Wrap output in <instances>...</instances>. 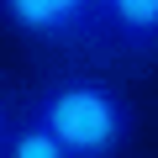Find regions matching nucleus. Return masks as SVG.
Returning a JSON list of instances; mask_svg holds the SVG:
<instances>
[{
    "label": "nucleus",
    "mask_w": 158,
    "mask_h": 158,
    "mask_svg": "<svg viewBox=\"0 0 158 158\" xmlns=\"http://www.w3.org/2000/svg\"><path fill=\"white\" fill-rule=\"evenodd\" d=\"M27 116L53 132L69 158H116L137 132L132 100L106 79H53L32 95Z\"/></svg>",
    "instance_id": "1"
},
{
    "label": "nucleus",
    "mask_w": 158,
    "mask_h": 158,
    "mask_svg": "<svg viewBox=\"0 0 158 158\" xmlns=\"http://www.w3.org/2000/svg\"><path fill=\"white\" fill-rule=\"evenodd\" d=\"M6 132H11V106H6V90H0V148H6Z\"/></svg>",
    "instance_id": "5"
},
{
    "label": "nucleus",
    "mask_w": 158,
    "mask_h": 158,
    "mask_svg": "<svg viewBox=\"0 0 158 158\" xmlns=\"http://www.w3.org/2000/svg\"><path fill=\"white\" fill-rule=\"evenodd\" d=\"M95 6H100V0H95Z\"/></svg>",
    "instance_id": "6"
},
{
    "label": "nucleus",
    "mask_w": 158,
    "mask_h": 158,
    "mask_svg": "<svg viewBox=\"0 0 158 158\" xmlns=\"http://www.w3.org/2000/svg\"><path fill=\"white\" fill-rule=\"evenodd\" d=\"M100 42L127 58H158V0H100Z\"/></svg>",
    "instance_id": "3"
},
{
    "label": "nucleus",
    "mask_w": 158,
    "mask_h": 158,
    "mask_svg": "<svg viewBox=\"0 0 158 158\" xmlns=\"http://www.w3.org/2000/svg\"><path fill=\"white\" fill-rule=\"evenodd\" d=\"M0 158H69V153L58 148V137H53V132H42V127L27 116V121H11Z\"/></svg>",
    "instance_id": "4"
},
{
    "label": "nucleus",
    "mask_w": 158,
    "mask_h": 158,
    "mask_svg": "<svg viewBox=\"0 0 158 158\" xmlns=\"http://www.w3.org/2000/svg\"><path fill=\"white\" fill-rule=\"evenodd\" d=\"M0 16L42 48H90L100 37L95 0H0Z\"/></svg>",
    "instance_id": "2"
}]
</instances>
